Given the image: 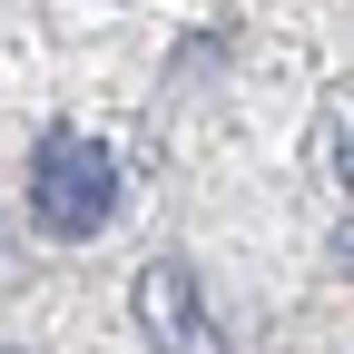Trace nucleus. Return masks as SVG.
Returning a JSON list of instances; mask_svg holds the SVG:
<instances>
[{"label":"nucleus","mask_w":354,"mask_h":354,"mask_svg":"<svg viewBox=\"0 0 354 354\" xmlns=\"http://www.w3.org/2000/svg\"><path fill=\"white\" fill-rule=\"evenodd\" d=\"M109 216H118V158H109V138L50 128V138L30 148V227L79 246V236H99Z\"/></svg>","instance_id":"obj_1"},{"label":"nucleus","mask_w":354,"mask_h":354,"mask_svg":"<svg viewBox=\"0 0 354 354\" xmlns=\"http://www.w3.org/2000/svg\"><path fill=\"white\" fill-rule=\"evenodd\" d=\"M138 335H148L158 354H227V325L207 315V286H197L187 256L138 266Z\"/></svg>","instance_id":"obj_2"},{"label":"nucleus","mask_w":354,"mask_h":354,"mask_svg":"<svg viewBox=\"0 0 354 354\" xmlns=\"http://www.w3.org/2000/svg\"><path fill=\"white\" fill-rule=\"evenodd\" d=\"M315 148H325V167H335V187H354V79L325 99V138H315Z\"/></svg>","instance_id":"obj_3"},{"label":"nucleus","mask_w":354,"mask_h":354,"mask_svg":"<svg viewBox=\"0 0 354 354\" xmlns=\"http://www.w3.org/2000/svg\"><path fill=\"white\" fill-rule=\"evenodd\" d=\"M344 256H354V227H344Z\"/></svg>","instance_id":"obj_4"}]
</instances>
